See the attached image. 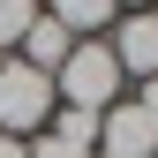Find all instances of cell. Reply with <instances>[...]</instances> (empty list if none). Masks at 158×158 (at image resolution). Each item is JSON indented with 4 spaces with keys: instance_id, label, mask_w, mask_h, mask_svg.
Returning <instances> with one entry per match:
<instances>
[{
    "instance_id": "cell-1",
    "label": "cell",
    "mask_w": 158,
    "mask_h": 158,
    "mask_svg": "<svg viewBox=\"0 0 158 158\" xmlns=\"http://www.w3.org/2000/svg\"><path fill=\"white\" fill-rule=\"evenodd\" d=\"M53 98L75 106V113H106L113 98H121V60H113L106 38H83V45L68 53V68L53 75Z\"/></svg>"
},
{
    "instance_id": "cell-2",
    "label": "cell",
    "mask_w": 158,
    "mask_h": 158,
    "mask_svg": "<svg viewBox=\"0 0 158 158\" xmlns=\"http://www.w3.org/2000/svg\"><path fill=\"white\" fill-rule=\"evenodd\" d=\"M53 75H38V68H23V60H8L0 68V135H45V121H53Z\"/></svg>"
},
{
    "instance_id": "cell-3",
    "label": "cell",
    "mask_w": 158,
    "mask_h": 158,
    "mask_svg": "<svg viewBox=\"0 0 158 158\" xmlns=\"http://www.w3.org/2000/svg\"><path fill=\"white\" fill-rule=\"evenodd\" d=\"M98 158H158V121L135 98H113L98 113Z\"/></svg>"
},
{
    "instance_id": "cell-4",
    "label": "cell",
    "mask_w": 158,
    "mask_h": 158,
    "mask_svg": "<svg viewBox=\"0 0 158 158\" xmlns=\"http://www.w3.org/2000/svg\"><path fill=\"white\" fill-rule=\"evenodd\" d=\"M113 60H121V75H158V8H135L113 23Z\"/></svg>"
},
{
    "instance_id": "cell-5",
    "label": "cell",
    "mask_w": 158,
    "mask_h": 158,
    "mask_svg": "<svg viewBox=\"0 0 158 158\" xmlns=\"http://www.w3.org/2000/svg\"><path fill=\"white\" fill-rule=\"evenodd\" d=\"M68 53H75V38L53 23L45 8H38V15H30V30H23V68H38V75H60V68H68Z\"/></svg>"
},
{
    "instance_id": "cell-6",
    "label": "cell",
    "mask_w": 158,
    "mask_h": 158,
    "mask_svg": "<svg viewBox=\"0 0 158 158\" xmlns=\"http://www.w3.org/2000/svg\"><path fill=\"white\" fill-rule=\"evenodd\" d=\"M45 15L75 38V45H83L90 30H113V23H121V8H106V0H68V8H45Z\"/></svg>"
},
{
    "instance_id": "cell-7",
    "label": "cell",
    "mask_w": 158,
    "mask_h": 158,
    "mask_svg": "<svg viewBox=\"0 0 158 158\" xmlns=\"http://www.w3.org/2000/svg\"><path fill=\"white\" fill-rule=\"evenodd\" d=\"M30 0H0V53H8V45H23V30H30Z\"/></svg>"
},
{
    "instance_id": "cell-8",
    "label": "cell",
    "mask_w": 158,
    "mask_h": 158,
    "mask_svg": "<svg viewBox=\"0 0 158 158\" xmlns=\"http://www.w3.org/2000/svg\"><path fill=\"white\" fill-rule=\"evenodd\" d=\"M30 158H90V151H75V143H60V135H38V143H30Z\"/></svg>"
},
{
    "instance_id": "cell-9",
    "label": "cell",
    "mask_w": 158,
    "mask_h": 158,
    "mask_svg": "<svg viewBox=\"0 0 158 158\" xmlns=\"http://www.w3.org/2000/svg\"><path fill=\"white\" fill-rule=\"evenodd\" d=\"M135 106H143V113H151V121H158V75H151V83H143V90H135Z\"/></svg>"
},
{
    "instance_id": "cell-10",
    "label": "cell",
    "mask_w": 158,
    "mask_h": 158,
    "mask_svg": "<svg viewBox=\"0 0 158 158\" xmlns=\"http://www.w3.org/2000/svg\"><path fill=\"white\" fill-rule=\"evenodd\" d=\"M0 158H30V143H15V135H0Z\"/></svg>"
},
{
    "instance_id": "cell-11",
    "label": "cell",
    "mask_w": 158,
    "mask_h": 158,
    "mask_svg": "<svg viewBox=\"0 0 158 158\" xmlns=\"http://www.w3.org/2000/svg\"><path fill=\"white\" fill-rule=\"evenodd\" d=\"M0 68H8V53H0Z\"/></svg>"
},
{
    "instance_id": "cell-12",
    "label": "cell",
    "mask_w": 158,
    "mask_h": 158,
    "mask_svg": "<svg viewBox=\"0 0 158 158\" xmlns=\"http://www.w3.org/2000/svg\"><path fill=\"white\" fill-rule=\"evenodd\" d=\"M90 158H98V151H90Z\"/></svg>"
}]
</instances>
